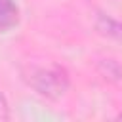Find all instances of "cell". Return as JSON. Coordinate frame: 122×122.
Here are the masks:
<instances>
[{"instance_id": "1", "label": "cell", "mask_w": 122, "mask_h": 122, "mask_svg": "<svg viewBox=\"0 0 122 122\" xmlns=\"http://www.w3.org/2000/svg\"><path fill=\"white\" fill-rule=\"evenodd\" d=\"M25 80L36 93L48 99H59L69 90V74L59 65L30 67L29 72H25Z\"/></svg>"}, {"instance_id": "2", "label": "cell", "mask_w": 122, "mask_h": 122, "mask_svg": "<svg viewBox=\"0 0 122 122\" xmlns=\"http://www.w3.org/2000/svg\"><path fill=\"white\" fill-rule=\"evenodd\" d=\"M19 23V8L13 0H0V32L13 29Z\"/></svg>"}, {"instance_id": "3", "label": "cell", "mask_w": 122, "mask_h": 122, "mask_svg": "<svg viewBox=\"0 0 122 122\" xmlns=\"http://www.w3.org/2000/svg\"><path fill=\"white\" fill-rule=\"evenodd\" d=\"M97 29H99L103 34H107V36L122 42V23H118V21H114V19H111V17L101 15V17L97 19Z\"/></svg>"}, {"instance_id": "4", "label": "cell", "mask_w": 122, "mask_h": 122, "mask_svg": "<svg viewBox=\"0 0 122 122\" xmlns=\"http://www.w3.org/2000/svg\"><path fill=\"white\" fill-rule=\"evenodd\" d=\"M8 116H10V112H8V103H6L4 95L0 93V118H2V120H6Z\"/></svg>"}, {"instance_id": "5", "label": "cell", "mask_w": 122, "mask_h": 122, "mask_svg": "<svg viewBox=\"0 0 122 122\" xmlns=\"http://www.w3.org/2000/svg\"><path fill=\"white\" fill-rule=\"evenodd\" d=\"M118 120H122V112H120V114H118Z\"/></svg>"}]
</instances>
